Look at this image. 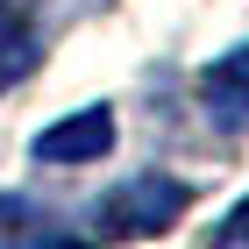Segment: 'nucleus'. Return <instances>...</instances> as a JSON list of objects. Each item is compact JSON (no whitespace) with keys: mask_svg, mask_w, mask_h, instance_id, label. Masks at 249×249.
<instances>
[{"mask_svg":"<svg viewBox=\"0 0 249 249\" xmlns=\"http://www.w3.org/2000/svg\"><path fill=\"white\" fill-rule=\"evenodd\" d=\"M29 64H36V29L21 7H0V86H15Z\"/></svg>","mask_w":249,"mask_h":249,"instance_id":"nucleus-4","label":"nucleus"},{"mask_svg":"<svg viewBox=\"0 0 249 249\" xmlns=\"http://www.w3.org/2000/svg\"><path fill=\"white\" fill-rule=\"evenodd\" d=\"M213 249H249V199L221 221V235H213Z\"/></svg>","mask_w":249,"mask_h":249,"instance_id":"nucleus-5","label":"nucleus"},{"mask_svg":"<svg viewBox=\"0 0 249 249\" xmlns=\"http://www.w3.org/2000/svg\"><path fill=\"white\" fill-rule=\"evenodd\" d=\"M192 192L178 185V178H128L121 192H107L100 199V235H114V242H142V235L171 228L178 213H185Z\"/></svg>","mask_w":249,"mask_h":249,"instance_id":"nucleus-1","label":"nucleus"},{"mask_svg":"<svg viewBox=\"0 0 249 249\" xmlns=\"http://www.w3.org/2000/svg\"><path fill=\"white\" fill-rule=\"evenodd\" d=\"M114 142V114L107 107H86V114H64L57 128L36 135V157L43 164H86V157H107Z\"/></svg>","mask_w":249,"mask_h":249,"instance_id":"nucleus-2","label":"nucleus"},{"mask_svg":"<svg viewBox=\"0 0 249 249\" xmlns=\"http://www.w3.org/2000/svg\"><path fill=\"white\" fill-rule=\"evenodd\" d=\"M199 93H207V107L228 121V128H249V43L235 57L207 64V86H199Z\"/></svg>","mask_w":249,"mask_h":249,"instance_id":"nucleus-3","label":"nucleus"},{"mask_svg":"<svg viewBox=\"0 0 249 249\" xmlns=\"http://www.w3.org/2000/svg\"><path fill=\"white\" fill-rule=\"evenodd\" d=\"M50 249H86V242H50Z\"/></svg>","mask_w":249,"mask_h":249,"instance_id":"nucleus-6","label":"nucleus"}]
</instances>
